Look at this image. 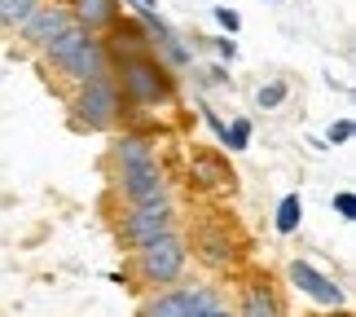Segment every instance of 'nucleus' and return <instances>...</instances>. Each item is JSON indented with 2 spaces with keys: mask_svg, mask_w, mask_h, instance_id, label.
<instances>
[{
  "mask_svg": "<svg viewBox=\"0 0 356 317\" xmlns=\"http://www.w3.org/2000/svg\"><path fill=\"white\" fill-rule=\"evenodd\" d=\"M44 5V0H0V36H18L22 22Z\"/></svg>",
  "mask_w": 356,
  "mask_h": 317,
  "instance_id": "nucleus-15",
  "label": "nucleus"
},
{
  "mask_svg": "<svg viewBox=\"0 0 356 317\" xmlns=\"http://www.w3.org/2000/svg\"><path fill=\"white\" fill-rule=\"evenodd\" d=\"M299 220H304V199H299V194H282L277 216H273L277 233H295V229H299Z\"/></svg>",
  "mask_w": 356,
  "mask_h": 317,
  "instance_id": "nucleus-16",
  "label": "nucleus"
},
{
  "mask_svg": "<svg viewBox=\"0 0 356 317\" xmlns=\"http://www.w3.org/2000/svg\"><path fill=\"white\" fill-rule=\"evenodd\" d=\"M189 260L207 265L211 273H225L238 265V242H234V220H202L194 229V247H189Z\"/></svg>",
  "mask_w": 356,
  "mask_h": 317,
  "instance_id": "nucleus-8",
  "label": "nucleus"
},
{
  "mask_svg": "<svg viewBox=\"0 0 356 317\" xmlns=\"http://www.w3.org/2000/svg\"><path fill=\"white\" fill-rule=\"evenodd\" d=\"M211 304H220V291L207 282H181L168 286V291H149L136 304V317H198Z\"/></svg>",
  "mask_w": 356,
  "mask_h": 317,
  "instance_id": "nucleus-5",
  "label": "nucleus"
},
{
  "mask_svg": "<svg viewBox=\"0 0 356 317\" xmlns=\"http://www.w3.org/2000/svg\"><path fill=\"white\" fill-rule=\"evenodd\" d=\"M198 115H202V119H207V128H211V132H216V137H220V141H225V123H220V119H216V110H211L207 102H198Z\"/></svg>",
  "mask_w": 356,
  "mask_h": 317,
  "instance_id": "nucleus-23",
  "label": "nucleus"
},
{
  "mask_svg": "<svg viewBox=\"0 0 356 317\" xmlns=\"http://www.w3.org/2000/svg\"><path fill=\"white\" fill-rule=\"evenodd\" d=\"M111 79L119 84L123 106L132 110H159L176 102V75L163 66L154 53H136V58H115Z\"/></svg>",
  "mask_w": 356,
  "mask_h": 317,
  "instance_id": "nucleus-1",
  "label": "nucleus"
},
{
  "mask_svg": "<svg viewBox=\"0 0 356 317\" xmlns=\"http://www.w3.org/2000/svg\"><path fill=\"white\" fill-rule=\"evenodd\" d=\"M189 185L202 190V194H234V168H229L225 155L194 150L189 155Z\"/></svg>",
  "mask_w": 356,
  "mask_h": 317,
  "instance_id": "nucleus-11",
  "label": "nucleus"
},
{
  "mask_svg": "<svg viewBox=\"0 0 356 317\" xmlns=\"http://www.w3.org/2000/svg\"><path fill=\"white\" fill-rule=\"evenodd\" d=\"M119 22H123L119 0H75V5H71V26H79V31H88L97 40L106 31H115Z\"/></svg>",
  "mask_w": 356,
  "mask_h": 317,
  "instance_id": "nucleus-13",
  "label": "nucleus"
},
{
  "mask_svg": "<svg viewBox=\"0 0 356 317\" xmlns=\"http://www.w3.org/2000/svg\"><path fill=\"white\" fill-rule=\"evenodd\" d=\"M128 278L132 291H168V286H181L189 278V238L185 233H168V238L141 247V252H128Z\"/></svg>",
  "mask_w": 356,
  "mask_h": 317,
  "instance_id": "nucleus-2",
  "label": "nucleus"
},
{
  "mask_svg": "<svg viewBox=\"0 0 356 317\" xmlns=\"http://www.w3.org/2000/svg\"><path fill=\"white\" fill-rule=\"evenodd\" d=\"M44 5H58V9H71L75 0H44Z\"/></svg>",
  "mask_w": 356,
  "mask_h": 317,
  "instance_id": "nucleus-26",
  "label": "nucleus"
},
{
  "mask_svg": "<svg viewBox=\"0 0 356 317\" xmlns=\"http://www.w3.org/2000/svg\"><path fill=\"white\" fill-rule=\"evenodd\" d=\"M207 79H211L216 88H229V71H225V66H211V71H207Z\"/></svg>",
  "mask_w": 356,
  "mask_h": 317,
  "instance_id": "nucleus-24",
  "label": "nucleus"
},
{
  "mask_svg": "<svg viewBox=\"0 0 356 317\" xmlns=\"http://www.w3.org/2000/svg\"><path fill=\"white\" fill-rule=\"evenodd\" d=\"M111 185H115V199H123V208H159V203H172V194H168V172H163V163L119 168Z\"/></svg>",
  "mask_w": 356,
  "mask_h": 317,
  "instance_id": "nucleus-7",
  "label": "nucleus"
},
{
  "mask_svg": "<svg viewBox=\"0 0 356 317\" xmlns=\"http://www.w3.org/2000/svg\"><path fill=\"white\" fill-rule=\"evenodd\" d=\"M40 62H44L53 75L71 79V84H88V79H97V75L111 71L106 45H102L97 36L79 31V26H66V31L53 40L44 53H40Z\"/></svg>",
  "mask_w": 356,
  "mask_h": 317,
  "instance_id": "nucleus-3",
  "label": "nucleus"
},
{
  "mask_svg": "<svg viewBox=\"0 0 356 317\" xmlns=\"http://www.w3.org/2000/svg\"><path fill=\"white\" fill-rule=\"evenodd\" d=\"M225 146H229V155H242V150L251 146V119H234V123H225Z\"/></svg>",
  "mask_w": 356,
  "mask_h": 317,
  "instance_id": "nucleus-18",
  "label": "nucleus"
},
{
  "mask_svg": "<svg viewBox=\"0 0 356 317\" xmlns=\"http://www.w3.org/2000/svg\"><path fill=\"white\" fill-rule=\"evenodd\" d=\"M136 9H154V0H136Z\"/></svg>",
  "mask_w": 356,
  "mask_h": 317,
  "instance_id": "nucleus-27",
  "label": "nucleus"
},
{
  "mask_svg": "<svg viewBox=\"0 0 356 317\" xmlns=\"http://www.w3.org/2000/svg\"><path fill=\"white\" fill-rule=\"evenodd\" d=\"M66 26H71V9H58V5H40L31 18L22 22V31H18V40L26 49H35V53H44L53 40H58Z\"/></svg>",
  "mask_w": 356,
  "mask_h": 317,
  "instance_id": "nucleus-12",
  "label": "nucleus"
},
{
  "mask_svg": "<svg viewBox=\"0 0 356 317\" xmlns=\"http://www.w3.org/2000/svg\"><path fill=\"white\" fill-rule=\"evenodd\" d=\"M334 212L343 220H356V194H352V190H339V194H334Z\"/></svg>",
  "mask_w": 356,
  "mask_h": 317,
  "instance_id": "nucleus-21",
  "label": "nucleus"
},
{
  "mask_svg": "<svg viewBox=\"0 0 356 317\" xmlns=\"http://www.w3.org/2000/svg\"><path fill=\"white\" fill-rule=\"evenodd\" d=\"M141 163H159V146H154V137L149 132H119L115 137V146H111V168H141Z\"/></svg>",
  "mask_w": 356,
  "mask_h": 317,
  "instance_id": "nucleus-14",
  "label": "nucleus"
},
{
  "mask_svg": "<svg viewBox=\"0 0 356 317\" xmlns=\"http://www.w3.org/2000/svg\"><path fill=\"white\" fill-rule=\"evenodd\" d=\"M198 317H234V309H229V304H225V300H220V304H211L207 313H198Z\"/></svg>",
  "mask_w": 356,
  "mask_h": 317,
  "instance_id": "nucleus-25",
  "label": "nucleus"
},
{
  "mask_svg": "<svg viewBox=\"0 0 356 317\" xmlns=\"http://www.w3.org/2000/svg\"><path fill=\"white\" fill-rule=\"evenodd\" d=\"M123 98H119V84L111 79V71L88 79V84H75L71 98H66V115H71L75 128L84 132H115L123 123Z\"/></svg>",
  "mask_w": 356,
  "mask_h": 317,
  "instance_id": "nucleus-4",
  "label": "nucleus"
},
{
  "mask_svg": "<svg viewBox=\"0 0 356 317\" xmlns=\"http://www.w3.org/2000/svg\"><path fill=\"white\" fill-rule=\"evenodd\" d=\"M286 98H291V84H286V79H273V84H259V88H255V106H259V110L282 106Z\"/></svg>",
  "mask_w": 356,
  "mask_h": 317,
  "instance_id": "nucleus-17",
  "label": "nucleus"
},
{
  "mask_svg": "<svg viewBox=\"0 0 356 317\" xmlns=\"http://www.w3.org/2000/svg\"><path fill=\"white\" fill-rule=\"evenodd\" d=\"M268 5H277V0H268Z\"/></svg>",
  "mask_w": 356,
  "mask_h": 317,
  "instance_id": "nucleus-28",
  "label": "nucleus"
},
{
  "mask_svg": "<svg viewBox=\"0 0 356 317\" xmlns=\"http://www.w3.org/2000/svg\"><path fill=\"white\" fill-rule=\"evenodd\" d=\"M286 278H291L299 286V295H308L312 304H321V309H330V313H343L348 309V295H343V286H339L330 273H321L317 265H308V260H291L286 265Z\"/></svg>",
  "mask_w": 356,
  "mask_h": 317,
  "instance_id": "nucleus-9",
  "label": "nucleus"
},
{
  "mask_svg": "<svg viewBox=\"0 0 356 317\" xmlns=\"http://www.w3.org/2000/svg\"><path fill=\"white\" fill-rule=\"evenodd\" d=\"M211 49H216V58H220V62H234V58H238V40H234V36L211 40Z\"/></svg>",
  "mask_w": 356,
  "mask_h": 317,
  "instance_id": "nucleus-22",
  "label": "nucleus"
},
{
  "mask_svg": "<svg viewBox=\"0 0 356 317\" xmlns=\"http://www.w3.org/2000/svg\"><path fill=\"white\" fill-rule=\"evenodd\" d=\"M352 132H356L352 119H334L330 132H325V141H330V146H343V141H352Z\"/></svg>",
  "mask_w": 356,
  "mask_h": 317,
  "instance_id": "nucleus-20",
  "label": "nucleus"
},
{
  "mask_svg": "<svg viewBox=\"0 0 356 317\" xmlns=\"http://www.w3.org/2000/svg\"><path fill=\"white\" fill-rule=\"evenodd\" d=\"M234 317H286L282 291L264 278V273H251V278H242V286H238Z\"/></svg>",
  "mask_w": 356,
  "mask_h": 317,
  "instance_id": "nucleus-10",
  "label": "nucleus"
},
{
  "mask_svg": "<svg viewBox=\"0 0 356 317\" xmlns=\"http://www.w3.org/2000/svg\"><path fill=\"white\" fill-rule=\"evenodd\" d=\"M211 13H216V26H220L225 36H238V26H242V18H238V9H229V5H216Z\"/></svg>",
  "mask_w": 356,
  "mask_h": 317,
  "instance_id": "nucleus-19",
  "label": "nucleus"
},
{
  "mask_svg": "<svg viewBox=\"0 0 356 317\" xmlns=\"http://www.w3.org/2000/svg\"><path fill=\"white\" fill-rule=\"evenodd\" d=\"M176 229V208L172 203H159V208H123L115 216V238L128 247V252H141V247L168 238Z\"/></svg>",
  "mask_w": 356,
  "mask_h": 317,
  "instance_id": "nucleus-6",
  "label": "nucleus"
}]
</instances>
